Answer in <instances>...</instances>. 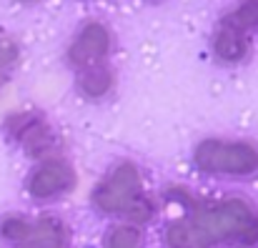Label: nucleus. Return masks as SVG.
Masks as SVG:
<instances>
[{
  "instance_id": "6",
  "label": "nucleus",
  "mask_w": 258,
  "mask_h": 248,
  "mask_svg": "<svg viewBox=\"0 0 258 248\" xmlns=\"http://www.w3.org/2000/svg\"><path fill=\"white\" fill-rule=\"evenodd\" d=\"M76 188V170L63 158H50L38 165L28 178V191L33 198H60Z\"/></svg>"
},
{
  "instance_id": "1",
  "label": "nucleus",
  "mask_w": 258,
  "mask_h": 248,
  "mask_svg": "<svg viewBox=\"0 0 258 248\" xmlns=\"http://www.w3.org/2000/svg\"><path fill=\"white\" fill-rule=\"evenodd\" d=\"M193 226L208 243H231L238 248L258 246V213L243 198L193 203Z\"/></svg>"
},
{
  "instance_id": "5",
  "label": "nucleus",
  "mask_w": 258,
  "mask_h": 248,
  "mask_svg": "<svg viewBox=\"0 0 258 248\" xmlns=\"http://www.w3.org/2000/svg\"><path fill=\"white\" fill-rule=\"evenodd\" d=\"M110 53V33L103 23H88L83 30L78 33V38L73 40V45L68 48V63L73 68L88 71V68H98L105 66V58Z\"/></svg>"
},
{
  "instance_id": "8",
  "label": "nucleus",
  "mask_w": 258,
  "mask_h": 248,
  "mask_svg": "<svg viewBox=\"0 0 258 248\" xmlns=\"http://www.w3.org/2000/svg\"><path fill=\"white\" fill-rule=\"evenodd\" d=\"M23 248H68V231L58 218H40L30 223V233L23 238Z\"/></svg>"
},
{
  "instance_id": "10",
  "label": "nucleus",
  "mask_w": 258,
  "mask_h": 248,
  "mask_svg": "<svg viewBox=\"0 0 258 248\" xmlns=\"http://www.w3.org/2000/svg\"><path fill=\"white\" fill-rule=\"evenodd\" d=\"M168 236V246L171 248H208L211 243L206 241V236L193 226V221H175L166 231Z\"/></svg>"
},
{
  "instance_id": "11",
  "label": "nucleus",
  "mask_w": 258,
  "mask_h": 248,
  "mask_svg": "<svg viewBox=\"0 0 258 248\" xmlns=\"http://www.w3.org/2000/svg\"><path fill=\"white\" fill-rule=\"evenodd\" d=\"M223 23H228L243 33H248L251 28H258V0H243L231 15H226Z\"/></svg>"
},
{
  "instance_id": "14",
  "label": "nucleus",
  "mask_w": 258,
  "mask_h": 248,
  "mask_svg": "<svg viewBox=\"0 0 258 248\" xmlns=\"http://www.w3.org/2000/svg\"><path fill=\"white\" fill-rule=\"evenodd\" d=\"M15 58H18V45L13 40H8V38H0V71L13 66Z\"/></svg>"
},
{
  "instance_id": "2",
  "label": "nucleus",
  "mask_w": 258,
  "mask_h": 248,
  "mask_svg": "<svg viewBox=\"0 0 258 248\" xmlns=\"http://www.w3.org/2000/svg\"><path fill=\"white\" fill-rule=\"evenodd\" d=\"M93 206L100 213L131 216L136 221H146L153 213L151 201L143 193L141 173L133 163H118L93 191Z\"/></svg>"
},
{
  "instance_id": "3",
  "label": "nucleus",
  "mask_w": 258,
  "mask_h": 248,
  "mask_svg": "<svg viewBox=\"0 0 258 248\" xmlns=\"http://www.w3.org/2000/svg\"><path fill=\"white\" fill-rule=\"evenodd\" d=\"M193 163L208 175H256L258 148L246 141H218L206 138L196 146Z\"/></svg>"
},
{
  "instance_id": "9",
  "label": "nucleus",
  "mask_w": 258,
  "mask_h": 248,
  "mask_svg": "<svg viewBox=\"0 0 258 248\" xmlns=\"http://www.w3.org/2000/svg\"><path fill=\"white\" fill-rule=\"evenodd\" d=\"M78 88H81V93L86 98H103L113 88V73H110V68L108 66H98V68L81 71Z\"/></svg>"
},
{
  "instance_id": "13",
  "label": "nucleus",
  "mask_w": 258,
  "mask_h": 248,
  "mask_svg": "<svg viewBox=\"0 0 258 248\" xmlns=\"http://www.w3.org/2000/svg\"><path fill=\"white\" fill-rule=\"evenodd\" d=\"M0 233L8 241H23L30 233V223L25 218H20V216H5L3 223H0Z\"/></svg>"
},
{
  "instance_id": "12",
  "label": "nucleus",
  "mask_w": 258,
  "mask_h": 248,
  "mask_svg": "<svg viewBox=\"0 0 258 248\" xmlns=\"http://www.w3.org/2000/svg\"><path fill=\"white\" fill-rule=\"evenodd\" d=\"M105 248H141V231L136 226H115L105 238Z\"/></svg>"
},
{
  "instance_id": "4",
  "label": "nucleus",
  "mask_w": 258,
  "mask_h": 248,
  "mask_svg": "<svg viewBox=\"0 0 258 248\" xmlns=\"http://www.w3.org/2000/svg\"><path fill=\"white\" fill-rule=\"evenodd\" d=\"M8 128L30 158L53 156V151L58 148V138H55L53 128L38 113H15L8 120Z\"/></svg>"
},
{
  "instance_id": "7",
  "label": "nucleus",
  "mask_w": 258,
  "mask_h": 248,
  "mask_svg": "<svg viewBox=\"0 0 258 248\" xmlns=\"http://www.w3.org/2000/svg\"><path fill=\"white\" fill-rule=\"evenodd\" d=\"M213 50L223 63H241L251 50V38H248V33H243L228 23H221V28L213 38Z\"/></svg>"
}]
</instances>
